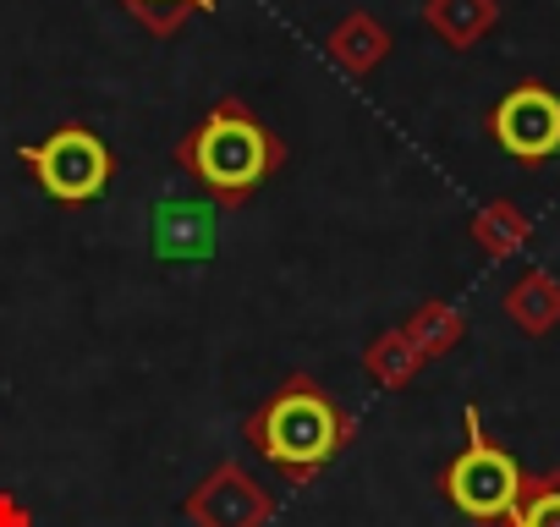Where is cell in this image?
I'll use <instances>...</instances> for the list:
<instances>
[{
  "label": "cell",
  "instance_id": "6da1fadb",
  "mask_svg": "<svg viewBox=\"0 0 560 527\" xmlns=\"http://www.w3.org/2000/svg\"><path fill=\"white\" fill-rule=\"evenodd\" d=\"M171 160L198 181V192L214 203V209H247L253 192L287 165V143H280V132L269 121L253 116V105L242 94H225L203 121H192Z\"/></svg>",
  "mask_w": 560,
  "mask_h": 527
},
{
  "label": "cell",
  "instance_id": "7a4b0ae2",
  "mask_svg": "<svg viewBox=\"0 0 560 527\" xmlns=\"http://www.w3.org/2000/svg\"><path fill=\"white\" fill-rule=\"evenodd\" d=\"M352 412L308 374H287L242 423V440L292 483H314L352 445Z\"/></svg>",
  "mask_w": 560,
  "mask_h": 527
},
{
  "label": "cell",
  "instance_id": "3957f363",
  "mask_svg": "<svg viewBox=\"0 0 560 527\" xmlns=\"http://www.w3.org/2000/svg\"><path fill=\"white\" fill-rule=\"evenodd\" d=\"M462 429H467V440H462V450L445 461L440 494H445L462 516L489 522V527H505V516H511L516 500H522V478H527V472L516 467V456H511L505 445H494V440L483 434V412H478V407L462 412Z\"/></svg>",
  "mask_w": 560,
  "mask_h": 527
},
{
  "label": "cell",
  "instance_id": "277c9868",
  "mask_svg": "<svg viewBox=\"0 0 560 527\" xmlns=\"http://www.w3.org/2000/svg\"><path fill=\"white\" fill-rule=\"evenodd\" d=\"M18 160L28 165V176L67 209H83L94 198H105L110 176H116V154L110 143L83 127V121H61L56 132H45L39 143H23Z\"/></svg>",
  "mask_w": 560,
  "mask_h": 527
},
{
  "label": "cell",
  "instance_id": "5b68a950",
  "mask_svg": "<svg viewBox=\"0 0 560 527\" xmlns=\"http://www.w3.org/2000/svg\"><path fill=\"white\" fill-rule=\"evenodd\" d=\"M489 138L522 165L555 160L560 154V94L538 78L505 89L489 110Z\"/></svg>",
  "mask_w": 560,
  "mask_h": 527
},
{
  "label": "cell",
  "instance_id": "8992f818",
  "mask_svg": "<svg viewBox=\"0 0 560 527\" xmlns=\"http://www.w3.org/2000/svg\"><path fill=\"white\" fill-rule=\"evenodd\" d=\"M182 511H187L192 527H264L269 511H275V500H269V489H264V478L253 467L220 461V467H209L187 489Z\"/></svg>",
  "mask_w": 560,
  "mask_h": 527
},
{
  "label": "cell",
  "instance_id": "52a82bcc",
  "mask_svg": "<svg viewBox=\"0 0 560 527\" xmlns=\"http://www.w3.org/2000/svg\"><path fill=\"white\" fill-rule=\"evenodd\" d=\"M390 28L374 17V12H347L330 34H325V56H330V67L341 72V78H352V83H369L380 67H385V56H390Z\"/></svg>",
  "mask_w": 560,
  "mask_h": 527
},
{
  "label": "cell",
  "instance_id": "ba28073f",
  "mask_svg": "<svg viewBox=\"0 0 560 527\" xmlns=\"http://www.w3.org/2000/svg\"><path fill=\"white\" fill-rule=\"evenodd\" d=\"M214 220H220L214 203H160L154 209V253L165 264L203 258L214 247Z\"/></svg>",
  "mask_w": 560,
  "mask_h": 527
},
{
  "label": "cell",
  "instance_id": "9c48e42d",
  "mask_svg": "<svg viewBox=\"0 0 560 527\" xmlns=\"http://www.w3.org/2000/svg\"><path fill=\"white\" fill-rule=\"evenodd\" d=\"M423 28L445 50H472L500 28V0H423Z\"/></svg>",
  "mask_w": 560,
  "mask_h": 527
},
{
  "label": "cell",
  "instance_id": "30bf717a",
  "mask_svg": "<svg viewBox=\"0 0 560 527\" xmlns=\"http://www.w3.org/2000/svg\"><path fill=\"white\" fill-rule=\"evenodd\" d=\"M505 319L522 330V336H549L560 330V276H549L544 264H533V270L516 276V286L505 292Z\"/></svg>",
  "mask_w": 560,
  "mask_h": 527
},
{
  "label": "cell",
  "instance_id": "8fae6325",
  "mask_svg": "<svg viewBox=\"0 0 560 527\" xmlns=\"http://www.w3.org/2000/svg\"><path fill=\"white\" fill-rule=\"evenodd\" d=\"M467 236H472L478 253H489V258H522V253L533 247V220H527V209H522L516 198H489V203L472 214Z\"/></svg>",
  "mask_w": 560,
  "mask_h": 527
},
{
  "label": "cell",
  "instance_id": "7c38bea8",
  "mask_svg": "<svg viewBox=\"0 0 560 527\" xmlns=\"http://www.w3.org/2000/svg\"><path fill=\"white\" fill-rule=\"evenodd\" d=\"M363 368H369V379H374L385 396H401V390H407V385L429 368V358L412 347V336H407L401 325H390V330H380V336L369 341Z\"/></svg>",
  "mask_w": 560,
  "mask_h": 527
},
{
  "label": "cell",
  "instance_id": "4fadbf2b",
  "mask_svg": "<svg viewBox=\"0 0 560 527\" xmlns=\"http://www.w3.org/2000/svg\"><path fill=\"white\" fill-rule=\"evenodd\" d=\"M401 330H407L412 347L434 363V358H451V352L467 341V314H462L456 303H445V297H429L423 308H412V319H407Z\"/></svg>",
  "mask_w": 560,
  "mask_h": 527
},
{
  "label": "cell",
  "instance_id": "5bb4252c",
  "mask_svg": "<svg viewBox=\"0 0 560 527\" xmlns=\"http://www.w3.org/2000/svg\"><path fill=\"white\" fill-rule=\"evenodd\" d=\"M505 527H560V467L522 478V500L505 516Z\"/></svg>",
  "mask_w": 560,
  "mask_h": 527
},
{
  "label": "cell",
  "instance_id": "9a60e30c",
  "mask_svg": "<svg viewBox=\"0 0 560 527\" xmlns=\"http://www.w3.org/2000/svg\"><path fill=\"white\" fill-rule=\"evenodd\" d=\"M116 7H121L132 23H143L154 39H171V34H182V23H187V17L214 12L220 0H116Z\"/></svg>",
  "mask_w": 560,
  "mask_h": 527
},
{
  "label": "cell",
  "instance_id": "2e32d148",
  "mask_svg": "<svg viewBox=\"0 0 560 527\" xmlns=\"http://www.w3.org/2000/svg\"><path fill=\"white\" fill-rule=\"evenodd\" d=\"M0 527H34V511L12 489H0Z\"/></svg>",
  "mask_w": 560,
  "mask_h": 527
}]
</instances>
